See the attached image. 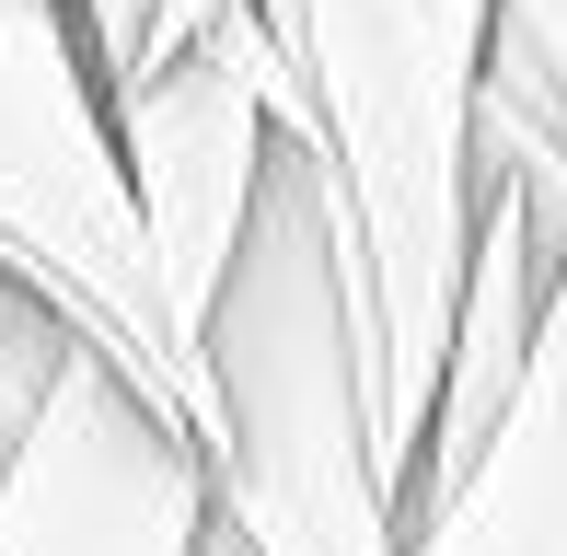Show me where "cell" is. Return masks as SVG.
I'll use <instances>...</instances> for the list:
<instances>
[{
  "mask_svg": "<svg viewBox=\"0 0 567 556\" xmlns=\"http://www.w3.org/2000/svg\"><path fill=\"white\" fill-rule=\"evenodd\" d=\"M209 12H220V0H163V23H151V59H140V82H151L163 59H186V35H197Z\"/></svg>",
  "mask_w": 567,
  "mask_h": 556,
  "instance_id": "obj_7",
  "label": "cell"
},
{
  "mask_svg": "<svg viewBox=\"0 0 567 556\" xmlns=\"http://www.w3.org/2000/svg\"><path fill=\"white\" fill-rule=\"evenodd\" d=\"M197 487L244 556H405L371 464L348 209L324 151L278 140L231 278L197 325Z\"/></svg>",
  "mask_w": 567,
  "mask_h": 556,
  "instance_id": "obj_1",
  "label": "cell"
},
{
  "mask_svg": "<svg viewBox=\"0 0 567 556\" xmlns=\"http://www.w3.org/2000/svg\"><path fill=\"white\" fill-rule=\"evenodd\" d=\"M197 556H244V545H231V534H220V522H197Z\"/></svg>",
  "mask_w": 567,
  "mask_h": 556,
  "instance_id": "obj_8",
  "label": "cell"
},
{
  "mask_svg": "<svg viewBox=\"0 0 567 556\" xmlns=\"http://www.w3.org/2000/svg\"><path fill=\"white\" fill-rule=\"evenodd\" d=\"M405 556H567V256L545 278L522 383H509L463 487L405 534Z\"/></svg>",
  "mask_w": 567,
  "mask_h": 556,
  "instance_id": "obj_5",
  "label": "cell"
},
{
  "mask_svg": "<svg viewBox=\"0 0 567 556\" xmlns=\"http://www.w3.org/2000/svg\"><path fill=\"white\" fill-rule=\"evenodd\" d=\"M209 487L93 348H70L0 475V556H197Z\"/></svg>",
  "mask_w": 567,
  "mask_h": 556,
  "instance_id": "obj_4",
  "label": "cell"
},
{
  "mask_svg": "<svg viewBox=\"0 0 567 556\" xmlns=\"http://www.w3.org/2000/svg\"><path fill=\"white\" fill-rule=\"evenodd\" d=\"M0 278L70 325L93 360L197 452V360L174 348L140 256L116 128L59 0H0Z\"/></svg>",
  "mask_w": 567,
  "mask_h": 556,
  "instance_id": "obj_2",
  "label": "cell"
},
{
  "mask_svg": "<svg viewBox=\"0 0 567 556\" xmlns=\"http://www.w3.org/2000/svg\"><path fill=\"white\" fill-rule=\"evenodd\" d=\"M475 116L567 163V0H486Z\"/></svg>",
  "mask_w": 567,
  "mask_h": 556,
  "instance_id": "obj_6",
  "label": "cell"
},
{
  "mask_svg": "<svg viewBox=\"0 0 567 556\" xmlns=\"http://www.w3.org/2000/svg\"><path fill=\"white\" fill-rule=\"evenodd\" d=\"M105 128H116V174H127V209H140V256H151V290H163V325L197 360V325H209L231 244L255 220L267 151L278 140L324 151L313 93L278 59V35L255 23V0H220L186 35V59H163L151 82H127L105 105Z\"/></svg>",
  "mask_w": 567,
  "mask_h": 556,
  "instance_id": "obj_3",
  "label": "cell"
}]
</instances>
